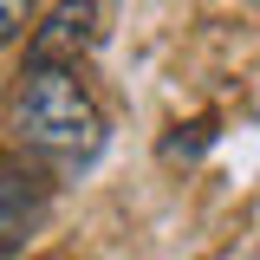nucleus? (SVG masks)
I'll return each instance as SVG.
<instances>
[{
  "instance_id": "nucleus-4",
  "label": "nucleus",
  "mask_w": 260,
  "mask_h": 260,
  "mask_svg": "<svg viewBox=\"0 0 260 260\" xmlns=\"http://www.w3.org/2000/svg\"><path fill=\"white\" fill-rule=\"evenodd\" d=\"M208 143H215V124L195 117V124H176V137H162V156H169V162H176V156H202Z\"/></svg>"
},
{
  "instance_id": "nucleus-5",
  "label": "nucleus",
  "mask_w": 260,
  "mask_h": 260,
  "mask_svg": "<svg viewBox=\"0 0 260 260\" xmlns=\"http://www.w3.org/2000/svg\"><path fill=\"white\" fill-rule=\"evenodd\" d=\"M32 7H39V0H0V46H13V39L32 26Z\"/></svg>"
},
{
  "instance_id": "nucleus-2",
  "label": "nucleus",
  "mask_w": 260,
  "mask_h": 260,
  "mask_svg": "<svg viewBox=\"0 0 260 260\" xmlns=\"http://www.w3.org/2000/svg\"><path fill=\"white\" fill-rule=\"evenodd\" d=\"M52 215V176L39 156H0V254H20Z\"/></svg>"
},
{
  "instance_id": "nucleus-3",
  "label": "nucleus",
  "mask_w": 260,
  "mask_h": 260,
  "mask_svg": "<svg viewBox=\"0 0 260 260\" xmlns=\"http://www.w3.org/2000/svg\"><path fill=\"white\" fill-rule=\"evenodd\" d=\"M98 39H104V13H98V0H59L26 39V65H72L91 59Z\"/></svg>"
},
{
  "instance_id": "nucleus-1",
  "label": "nucleus",
  "mask_w": 260,
  "mask_h": 260,
  "mask_svg": "<svg viewBox=\"0 0 260 260\" xmlns=\"http://www.w3.org/2000/svg\"><path fill=\"white\" fill-rule=\"evenodd\" d=\"M7 130L26 156L65 162V169L98 162V150L111 143V124H104L98 98L85 91V78L72 65H26L13 98H7Z\"/></svg>"
}]
</instances>
